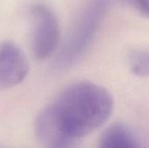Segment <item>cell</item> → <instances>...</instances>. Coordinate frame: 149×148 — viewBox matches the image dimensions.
Listing matches in <instances>:
<instances>
[{
	"mask_svg": "<svg viewBox=\"0 0 149 148\" xmlns=\"http://www.w3.org/2000/svg\"><path fill=\"white\" fill-rule=\"evenodd\" d=\"M113 108V96L103 86L90 81L73 83L39 113L36 137L42 148H75L105 124Z\"/></svg>",
	"mask_w": 149,
	"mask_h": 148,
	"instance_id": "obj_1",
	"label": "cell"
},
{
	"mask_svg": "<svg viewBox=\"0 0 149 148\" xmlns=\"http://www.w3.org/2000/svg\"><path fill=\"white\" fill-rule=\"evenodd\" d=\"M107 1L92 0L82 10L54 60L55 71L70 70L83 58L105 17Z\"/></svg>",
	"mask_w": 149,
	"mask_h": 148,
	"instance_id": "obj_2",
	"label": "cell"
},
{
	"mask_svg": "<svg viewBox=\"0 0 149 148\" xmlns=\"http://www.w3.org/2000/svg\"><path fill=\"white\" fill-rule=\"evenodd\" d=\"M31 44L34 58L38 61L49 58L59 42V24L52 9L44 3H36L30 9Z\"/></svg>",
	"mask_w": 149,
	"mask_h": 148,
	"instance_id": "obj_3",
	"label": "cell"
},
{
	"mask_svg": "<svg viewBox=\"0 0 149 148\" xmlns=\"http://www.w3.org/2000/svg\"><path fill=\"white\" fill-rule=\"evenodd\" d=\"M29 72V62L23 51L13 42L0 44V90L20 84Z\"/></svg>",
	"mask_w": 149,
	"mask_h": 148,
	"instance_id": "obj_4",
	"label": "cell"
},
{
	"mask_svg": "<svg viewBox=\"0 0 149 148\" xmlns=\"http://www.w3.org/2000/svg\"><path fill=\"white\" fill-rule=\"evenodd\" d=\"M98 148H144L135 133L123 123H116L102 134Z\"/></svg>",
	"mask_w": 149,
	"mask_h": 148,
	"instance_id": "obj_5",
	"label": "cell"
},
{
	"mask_svg": "<svg viewBox=\"0 0 149 148\" xmlns=\"http://www.w3.org/2000/svg\"><path fill=\"white\" fill-rule=\"evenodd\" d=\"M127 62L130 72L137 77L146 78L148 76V52L142 49H134L128 52Z\"/></svg>",
	"mask_w": 149,
	"mask_h": 148,
	"instance_id": "obj_6",
	"label": "cell"
},
{
	"mask_svg": "<svg viewBox=\"0 0 149 148\" xmlns=\"http://www.w3.org/2000/svg\"><path fill=\"white\" fill-rule=\"evenodd\" d=\"M148 1L149 0H124L127 5L146 17H148Z\"/></svg>",
	"mask_w": 149,
	"mask_h": 148,
	"instance_id": "obj_7",
	"label": "cell"
},
{
	"mask_svg": "<svg viewBox=\"0 0 149 148\" xmlns=\"http://www.w3.org/2000/svg\"><path fill=\"white\" fill-rule=\"evenodd\" d=\"M0 148H1V147H0Z\"/></svg>",
	"mask_w": 149,
	"mask_h": 148,
	"instance_id": "obj_8",
	"label": "cell"
}]
</instances>
